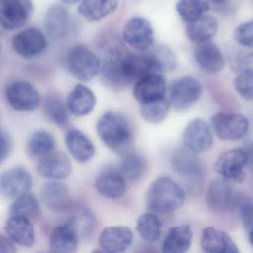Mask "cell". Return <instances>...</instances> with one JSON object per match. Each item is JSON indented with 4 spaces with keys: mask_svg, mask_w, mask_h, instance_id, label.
I'll return each mask as SVG.
<instances>
[{
    "mask_svg": "<svg viewBox=\"0 0 253 253\" xmlns=\"http://www.w3.org/2000/svg\"><path fill=\"white\" fill-rule=\"evenodd\" d=\"M101 141L116 154L125 156L133 151L134 134L129 120L117 111L104 114L97 125Z\"/></svg>",
    "mask_w": 253,
    "mask_h": 253,
    "instance_id": "1",
    "label": "cell"
},
{
    "mask_svg": "<svg viewBox=\"0 0 253 253\" xmlns=\"http://www.w3.org/2000/svg\"><path fill=\"white\" fill-rule=\"evenodd\" d=\"M185 192L169 177H159L154 180L147 195L148 208L157 213H169L179 209L185 202Z\"/></svg>",
    "mask_w": 253,
    "mask_h": 253,
    "instance_id": "2",
    "label": "cell"
},
{
    "mask_svg": "<svg viewBox=\"0 0 253 253\" xmlns=\"http://www.w3.org/2000/svg\"><path fill=\"white\" fill-rule=\"evenodd\" d=\"M67 64L71 74L82 81L92 80L101 70L99 58L83 44H78L71 49Z\"/></svg>",
    "mask_w": 253,
    "mask_h": 253,
    "instance_id": "3",
    "label": "cell"
},
{
    "mask_svg": "<svg viewBox=\"0 0 253 253\" xmlns=\"http://www.w3.org/2000/svg\"><path fill=\"white\" fill-rule=\"evenodd\" d=\"M211 126L220 139L237 141L246 136L250 123L248 118L242 114L221 112L212 117Z\"/></svg>",
    "mask_w": 253,
    "mask_h": 253,
    "instance_id": "4",
    "label": "cell"
},
{
    "mask_svg": "<svg viewBox=\"0 0 253 253\" xmlns=\"http://www.w3.org/2000/svg\"><path fill=\"white\" fill-rule=\"evenodd\" d=\"M128 53L125 50L107 56L106 60L101 67L102 80L112 88H124L135 81L127 65Z\"/></svg>",
    "mask_w": 253,
    "mask_h": 253,
    "instance_id": "5",
    "label": "cell"
},
{
    "mask_svg": "<svg viewBox=\"0 0 253 253\" xmlns=\"http://www.w3.org/2000/svg\"><path fill=\"white\" fill-rule=\"evenodd\" d=\"M5 98L10 108L19 112L35 111L40 103L37 89L23 80L10 83L5 89Z\"/></svg>",
    "mask_w": 253,
    "mask_h": 253,
    "instance_id": "6",
    "label": "cell"
},
{
    "mask_svg": "<svg viewBox=\"0 0 253 253\" xmlns=\"http://www.w3.org/2000/svg\"><path fill=\"white\" fill-rule=\"evenodd\" d=\"M34 11L31 0H0V24L6 31L23 27Z\"/></svg>",
    "mask_w": 253,
    "mask_h": 253,
    "instance_id": "7",
    "label": "cell"
},
{
    "mask_svg": "<svg viewBox=\"0 0 253 253\" xmlns=\"http://www.w3.org/2000/svg\"><path fill=\"white\" fill-rule=\"evenodd\" d=\"M123 41L136 50L150 49L154 43V30L150 21L144 17L135 16L129 19L123 27Z\"/></svg>",
    "mask_w": 253,
    "mask_h": 253,
    "instance_id": "8",
    "label": "cell"
},
{
    "mask_svg": "<svg viewBox=\"0 0 253 253\" xmlns=\"http://www.w3.org/2000/svg\"><path fill=\"white\" fill-rule=\"evenodd\" d=\"M33 185L31 172L22 167L5 171L0 178V192L3 197L16 199L31 190Z\"/></svg>",
    "mask_w": 253,
    "mask_h": 253,
    "instance_id": "9",
    "label": "cell"
},
{
    "mask_svg": "<svg viewBox=\"0 0 253 253\" xmlns=\"http://www.w3.org/2000/svg\"><path fill=\"white\" fill-rule=\"evenodd\" d=\"M202 83L193 77H184L174 82L170 90V103L177 110L190 108L200 99Z\"/></svg>",
    "mask_w": 253,
    "mask_h": 253,
    "instance_id": "10",
    "label": "cell"
},
{
    "mask_svg": "<svg viewBox=\"0 0 253 253\" xmlns=\"http://www.w3.org/2000/svg\"><path fill=\"white\" fill-rule=\"evenodd\" d=\"M247 166V156L244 149L227 150L221 155L215 164V170L227 181L241 183L245 180L244 168Z\"/></svg>",
    "mask_w": 253,
    "mask_h": 253,
    "instance_id": "11",
    "label": "cell"
},
{
    "mask_svg": "<svg viewBox=\"0 0 253 253\" xmlns=\"http://www.w3.org/2000/svg\"><path fill=\"white\" fill-rule=\"evenodd\" d=\"M11 44L18 55L25 59H32L46 50L47 40L40 30L29 28L16 34Z\"/></svg>",
    "mask_w": 253,
    "mask_h": 253,
    "instance_id": "12",
    "label": "cell"
},
{
    "mask_svg": "<svg viewBox=\"0 0 253 253\" xmlns=\"http://www.w3.org/2000/svg\"><path fill=\"white\" fill-rule=\"evenodd\" d=\"M183 141L185 147L194 153L208 151L213 143L210 126L202 119L192 120L184 129Z\"/></svg>",
    "mask_w": 253,
    "mask_h": 253,
    "instance_id": "13",
    "label": "cell"
},
{
    "mask_svg": "<svg viewBox=\"0 0 253 253\" xmlns=\"http://www.w3.org/2000/svg\"><path fill=\"white\" fill-rule=\"evenodd\" d=\"M172 169L176 173L190 181L192 188L193 183L197 184L202 178V165L196 153L186 148L175 150L171 159Z\"/></svg>",
    "mask_w": 253,
    "mask_h": 253,
    "instance_id": "14",
    "label": "cell"
},
{
    "mask_svg": "<svg viewBox=\"0 0 253 253\" xmlns=\"http://www.w3.org/2000/svg\"><path fill=\"white\" fill-rule=\"evenodd\" d=\"M166 81L161 74H150L136 82L133 89L135 99L141 105L165 98Z\"/></svg>",
    "mask_w": 253,
    "mask_h": 253,
    "instance_id": "15",
    "label": "cell"
},
{
    "mask_svg": "<svg viewBox=\"0 0 253 253\" xmlns=\"http://www.w3.org/2000/svg\"><path fill=\"white\" fill-rule=\"evenodd\" d=\"M205 200L208 208L216 212L227 211L236 202L231 186L223 178L213 180L209 184Z\"/></svg>",
    "mask_w": 253,
    "mask_h": 253,
    "instance_id": "16",
    "label": "cell"
},
{
    "mask_svg": "<svg viewBox=\"0 0 253 253\" xmlns=\"http://www.w3.org/2000/svg\"><path fill=\"white\" fill-rule=\"evenodd\" d=\"M95 187L98 193L106 199H120L126 193V181L119 169L105 168L97 176Z\"/></svg>",
    "mask_w": 253,
    "mask_h": 253,
    "instance_id": "17",
    "label": "cell"
},
{
    "mask_svg": "<svg viewBox=\"0 0 253 253\" xmlns=\"http://www.w3.org/2000/svg\"><path fill=\"white\" fill-rule=\"evenodd\" d=\"M71 162L62 152H53L38 161L37 171L43 178L58 181L66 178L71 172Z\"/></svg>",
    "mask_w": 253,
    "mask_h": 253,
    "instance_id": "18",
    "label": "cell"
},
{
    "mask_svg": "<svg viewBox=\"0 0 253 253\" xmlns=\"http://www.w3.org/2000/svg\"><path fill=\"white\" fill-rule=\"evenodd\" d=\"M133 239V232L129 227H106L100 236V247L105 253H123L132 245Z\"/></svg>",
    "mask_w": 253,
    "mask_h": 253,
    "instance_id": "19",
    "label": "cell"
},
{
    "mask_svg": "<svg viewBox=\"0 0 253 253\" xmlns=\"http://www.w3.org/2000/svg\"><path fill=\"white\" fill-rule=\"evenodd\" d=\"M201 245L205 253H241L230 236L215 227L203 229Z\"/></svg>",
    "mask_w": 253,
    "mask_h": 253,
    "instance_id": "20",
    "label": "cell"
},
{
    "mask_svg": "<svg viewBox=\"0 0 253 253\" xmlns=\"http://www.w3.org/2000/svg\"><path fill=\"white\" fill-rule=\"evenodd\" d=\"M40 196L45 206L54 212L66 211L71 204L68 187L60 181H51L45 184Z\"/></svg>",
    "mask_w": 253,
    "mask_h": 253,
    "instance_id": "21",
    "label": "cell"
},
{
    "mask_svg": "<svg viewBox=\"0 0 253 253\" xmlns=\"http://www.w3.org/2000/svg\"><path fill=\"white\" fill-rule=\"evenodd\" d=\"M67 150L73 158L80 163L89 162L95 154V147L90 138L77 129L67 132L65 138Z\"/></svg>",
    "mask_w": 253,
    "mask_h": 253,
    "instance_id": "22",
    "label": "cell"
},
{
    "mask_svg": "<svg viewBox=\"0 0 253 253\" xmlns=\"http://www.w3.org/2000/svg\"><path fill=\"white\" fill-rule=\"evenodd\" d=\"M194 55L198 65L209 74L221 72L225 66L222 53L210 42L198 44L195 48Z\"/></svg>",
    "mask_w": 253,
    "mask_h": 253,
    "instance_id": "23",
    "label": "cell"
},
{
    "mask_svg": "<svg viewBox=\"0 0 253 253\" xmlns=\"http://www.w3.org/2000/svg\"><path fill=\"white\" fill-rule=\"evenodd\" d=\"M45 29L53 40H60L68 34L70 19L68 10L60 4H53L46 12Z\"/></svg>",
    "mask_w": 253,
    "mask_h": 253,
    "instance_id": "24",
    "label": "cell"
},
{
    "mask_svg": "<svg viewBox=\"0 0 253 253\" xmlns=\"http://www.w3.org/2000/svg\"><path fill=\"white\" fill-rule=\"evenodd\" d=\"M96 96L92 90L83 84H77L67 98L68 111L76 117L91 114L96 105Z\"/></svg>",
    "mask_w": 253,
    "mask_h": 253,
    "instance_id": "25",
    "label": "cell"
},
{
    "mask_svg": "<svg viewBox=\"0 0 253 253\" xmlns=\"http://www.w3.org/2000/svg\"><path fill=\"white\" fill-rule=\"evenodd\" d=\"M79 235L71 226L55 227L49 238L50 251L53 253H75L78 248Z\"/></svg>",
    "mask_w": 253,
    "mask_h": 253,
    "instance_id": "26",
    "label": "cell"
},
{
    "mask_svg": "<svg viewBox=\"0 0 253 253\" xmlns=\"http://www.w3.org/2000/svg\"><path fill=\"white\" fill-rule=\"evenodd\" d=\"M31 221L24 217L10 215L5 224L7 236L17 245L31 248L35 239L34 227Z\"/></svg>",
    "mask_w": 253,
    "mask_h": 253,
    "instance_id": "27",
    "label": "cell"
},
{
    "mask_svg": "<svg viewBox=\"0 0 253 253\" xmlns=\"http://www.w3.org/2000/svg\"><path fill=\"white\" fill-rule=\"evenodd\" d=\"M193 242V232L188 226L171 227L163 241V253H186Z\"/></svg>",
    "mask_w": 253,
    "mask_h": 253,
    "instance_id": "28",
    "label": "cell"
},
{
    "mask_svg": "<svg viewBox=\"0 0 253 253\" xmlns=\"http://www.w3.org/2000/svg\"><path fill=\"white\" fill-rule=\"evenodd\" d=\"M118 169L126 181L138 183L148 172V162L142 155L132 151L123 156Z\"/></svg>",
    "mask_w": 253,
    "mask_h": 253,
    "instance_id": "29",
    "label": "cell"
},
{
    "mask_svg": "<svg viewBox=\"0 0 253 253\" xmlns=\"http://www.w3.org/2000/svg\"><path fill=\"white\" fill-rule=\"evenodd\" d=\"M218 22L215 18L204 15L197 20L189 22L186 28L188 38L196 44L207 42L218 31Z\"/></svg>",
    "mask_w": 253,
    "mask_h": 253,
    "instance_id": "30",
    "label": "cell"
},
{
    "mask_svg": "<svg viewBox=\"0 0 253 253\" xmlns=\"http://www.w3.org/2000/svg\"><path fill=\"white\" fill-rule=\"evenodd\" d=\"M117 6V0H83L78 11L89 22H98L114 13Z\"/></svg>",
    "mask_w": 253,
    "mask_h": 253,
    "instance_id": "31",
    "label": "cell"
},
{
    "mask_svg": "<svg viewBox=\"0 0 253 253\" xmlns=\"http://www.w3.org/2000/svg\"><path fill=\"white\" fill-rule=\"evenodd\" d=\"M56 140L50 132L37 130L30 136L27 143V153L33 159L40 161L54 152Z\"/></svg>",
    "mask_w": 253,
    "mask_h": 253,
    "instance_id": "32",
    "label": "cell"
},
{
    "mask_svg": "<svg viewBox=\"0 0 253 253\" xmlns=\"http://www.w3.org/2000/svg\"><path fill=\"white\" fill-rule=\"evenodd\" d=\"M43 111L49 121L59 127H65L69 122L68 107L62 99L54 93L46 95L43 100Z\"/></svg>",
    "mask_w": 253,
    "mask_h": 253,
    "instance_id": "33",
    "label": "cell"
},
{
    "mask_svg": "<svg viewBox=\"0 0 253 253\" xmlns=\"http://www.w3.org/2000/svg\"><path fill=\"white\" fill-rule=\"evenodd\" d=\"M148 53L156 74L172 72L176 68L177 60L174 52L163 44L152 47L146 50Z\"/></svg>",
    "mask_w": 253,
    "mask_h": 253,
    "instance_id": "34",
    "label": "cell"
},
{
    "mask_svg": "<svg viewBox=\"0 0 253 253\" xmlns=\"http://www.w3.org/2000/svg\"><path fill=\"white\" fill-rule=\"evenodd\" d=\"M40 212L38 200L29 193L15 199L10 208V215L24 217L30 221L38 218Z\"/></svg>",
    "mask_w": 253,
    "mask_h": 253,
    "instance_id": "35",
    "label": "cell"
},
{
    "mask_svg": "<svg viewBox=\"0 0 253 253\" xmlns=\"http://www.w3.org/2000/svg\"><path fill=\"white\" fill-rule=\"evenodd\" d=\"M209 9L207 0H179L176 4L177 11L187 22H193L204 16Z\"/></svg>",
    "mask_w": 253,
    "mask_h": 253,
    "instance_id": "36",
    "label": "cell"
},
{
    "mask_svg": "<svg viewBox=\"0 0 253 253\" xmlns=\"http://www.w3.org/2000/svg\"><path fill=\"white\" fill-rule=\"evenodd\" d=\"M140 236L148 243L157 242L161 233V223L153 213L143 214L137 222Z\"/></svg>",
    "mask_w": 253,
    "mask_h": 253,
    "instance_id": "37",
    "label": "cell"
},
{
    "mask_svg": "<svg viewBox=\"0 0 253 253\" xmlns=\"http://www.w3.org/2000/svg\"><path fill=\"white\" fill-rule=\"evenodd\" d=\"M170 102L166 99L141 105L143 119L150 124H159L166 120L170 110Z\"/></svg>",
    "mask_w": 253,
    "mask_h": 253,
    "instance_id": "38",
    "label": "cell"
},
{
    "mask_svg": "<svg viewBox=\"0 0 253 253\" xmlns=\"http://www.w3.org/2000/svg\"><path fill=\"white\" fill-rule=\"evenodd\" d=\"M72 227L80 236H89L93 231L95 219L93 214L87 209L76 211L66 222Z\"/></svg>",
    "mask_w": 253,
    "mask_h": 253,
    "instance_id": "39",
    "label": "cell"
},
{
    "mask_svg": "<svg viewBox=\"0 0 253 253\" xmlns=\"http://www.w3.org/2000/svg\"><path fill=\"white\" fill-rule=\"evenodd\" d=\"M234 87L241 96L248 101H253V71H242L235 78Z\"/></svg>",
    "mask_w": 253,
    "mask_h": 253,
    "instance_id": "40",
    "label": "cell"
},
{
    "mask_svg": "<svg viewBox=\"0 0 253 253\" xmlns=\"http://www.w3.org/2000/svg\"><path fill=\"white\" fill-rule=\"evenodd\" d=\"M236 202L239 206L244 227L250 233L253 228V202L248 197H239Z\"/></svg>",
    "mask_w": 253,
    "mask_h": 253,
    "instance_id": "41",
    "label": "cell"
},
{
    "mask_svg": "<svg viewBox=\"0 0 253 253\" xmlns=\"http://www.w3.org/2000/svg\"><path fill=\"white\" fill-rule=\"evenodd\" d=\"M234 37L241 45L253 48V19L240 24L235 29Z\"/></svg>",
    "mask_w": 253,
    "mask_h": 253,
    "instance_id": "42",
    "label": "cell"
},
{
    "mask_svg": "<svg viewBox=\"0 0 253 253\" xmlns=\"http://www.w3.org/2000/svg\"><path fill=\"white\" fill-rule=\"evenodd\" d=\"M12 141L7 132H1V162H3L11 152Z\"/></svg>",
    "mask_w": 253,
    "mask_h": 253,
    "instance_id": "43",
    "label": "cell"
},
{
    "mask_svg": "<svg viewBox=\"0 0 253 253\" xmlns=\"http://www.w3.org/2000/svg\"><path fill=\"white\" fill-rule=\"evenodd\" d=\"M236 68L240 71L246 70L253 71V52L239 57L236 62Z\"/></svg>",
    "mask_w": 253,
    "mask_h": 253,
    "instance_id": "44",
    "label": "cell"
},
{
    "mask_svg": "<svg viewBox=\"0 0 253 253\" xmlns=\"http://www.w3.org/2000/svg\"><path fill=\"white\" fill-rule=\"evenodd\" d=\"M13 241L9 236H0V253H16V250Z\"/></svg>",
    "mask_w": 253,
    "mask_h": 253,
    "instance_id": "45",
    "label": "cell"
},
{
    "mask_svg": "<svg viewBox=\"0 0 253 253\" xmlns=\"http://www.w3.org/2000/svg\"><path fill=\"white\" fill-rule=\"evenodd\" d=\"M244 150L247 156V166L253 174V140L245 141Z\"/></svg>",
    "mask_w": 253,
    "mask_h": 253,
    "instance_id": "46",
    "label": "cell"
},
{
    "mask_svg": "<svg viewBox=\"0 0 253 253\" xmlns=\"http://www.w3.org/2000/svg\"><path fill=\"white\" fill-rule=\"evenodd\" d=\"M135 253H159L157 250L152 245L150 244H144V245H140Z\"/></svg>",
    "mask_w": 253,
    "mask_h": 253,
    "instance_id": "47",
    "label": "cell"
},
{
    "mask_svg": "<svg viewBox=\"0 0 253 253\" xmlns=\"http://www.w3.org/2000/svg\"><path fill=\"white\" fill-rule=\"evenodd\" d=\"M60 1H62V3H64V4H76V3L80 1V0H60Z\"/></svg>",
    "mask_w": 253,
    "mask_h": 253,
    "instance_id": "48",
    "label": "cell"
},
{
    "mask_svg": "<svg viewBox=\"0 0 253 253\" xmlns=\"http://www.w3.org/2000/svg\"><path fill=\"white\" fill-rule=\"evenodd\" d=\"M248 234H249L250 243H251L252 247H253V228L250 233H248Z\"/></svg>",
    "mask_w": 253,
    "mask_h": 253,
    "instance_id": "49",
    "label": "cell"
},
{
    "mask_svg": "<svg viewBox=\"0 0 253 253\" xmlns=\"http://www.w3.org/2000/svg\"><path fill=\"white\" fill-rule=\"evenodd\" d=\"M211 1H212L213 3H215V4H221V3H224V1H227V0H210Z\"/></svg>",
    "mask_w": 253,
    "mask_h": 253,
    "instance_id": "50",
    "label": "cell"
},
{
    "mask_svg": "<svg viewBox=\"0 0 253 253\" xmlns=\"http://www.w3.org/2000/svg\"><path fill=\"white\" fill-rule=\"evenodd\" d=\"M92 253H105L104 252V251H98V250H97V251H93V252H92Z\"/></svg>",
    "mask_w": 253,
    "mask_h": 253,
    "instance_id": "51",
    "label": "cell"
},
{
    "mask_svg": "<svg viewBox=\"0 0 253 253\" xmlns=\"http://www.w3.org/2000/svg\"><path fill=\"white\" fill-rule=\"evenodd\" d=\"M37 253H53L52 252H51V251H40V252Z\"/></svg>",
    "mask_w": 253,
    "mask_h": 253,
    "instance_id": "52",
    "label": "cell"
}]
</instances>
